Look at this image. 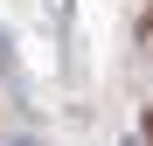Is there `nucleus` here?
I'll list each match as a JSON object with an SVG mask.
<instances>
[{
  "label": "nucleus",
  "instance_id": "1",
  "mask_svg": "<svg viewBox=\"0 0 153 146\" xmlns=\"http://www.w3.org/2000/svg\"><path fill=\"white\" fill-rule=\"evenodd\" d=\"M146 28H153V14H146Z\"/></svg>",
  "mask_w": 153,
  "mask_h": 146
}]
</instances>
